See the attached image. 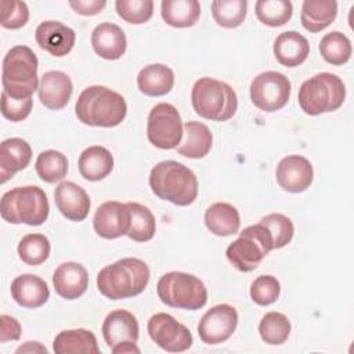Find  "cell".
Segmentation results:
<instances>
[{
  "label": "cell",
  "instance_id": "obj_1",
  "mask_svg": "<svg viewBox=\"0 0 354 354\" xmlns=\"http://www.w3.org/2000/svg\"><path fill=\"white\" fill-rule=\"evenodd\" d=\"M149 268L137 257H124L105 266L97 275L98 290L111 300L129 299L144 292L149 282Z\"/></svg>",
  "mask_w": 354,
  "mask_h": 354
},
{
  "label": "cell",
  "instance_id": "obj_2",
  "mask_svg": "<svg viewBox=\"0 0 354 354\" xmlns=\"http://www.w3.org/2000/svg\"><path fill=\"white\" fill-rule=\"evenodd\" d=\"M75 112L83 124L115 127L124 120L127 104L123 95L105 86H90L80 93Z\"/></svg>",
  "mask_w": 354,
  "mask_h": 354
},
{
  "label": "cell",
  "instance_id": "obj_3",
  "mask_svg": "<svg viewBox=\"0 0 354 354\" xmlns=\"http://www.w3.org/2000/svg\"><path fill=\"white\" fill-rule=\"evenodd\" d=\"M149 187L159 199L177 206H188L198 196L195 173L176 160L156 163L149 173Z\"/></svg>",
  "mask_w": 354,
  "mask_h": 354
},
{
  "label": "cell",
  "instance_id": "obj_4",
  "mask_svg": "<svg viewBox=\"0 0 354 354\" xmlns=\"http://www.w3.org/2000/svg\"><path fill=\"white\" fill-rule=\"evenodd\" d=\"M39 61L28 46H15L7 51L1 66L3 91L17 100L30 98L39 90Z\"/></svg>",
  "mask_w": 354,
  "mask_h": 354
},
{
  "label": "cell",
  "instance_id": "obj_5",
  "mask_svg": "<svg viewBox=\"0 0 354 354\" xmlns=\"http://www.w3.org/2000/svg\"><path fill=\"white\" fill-rule=\"evenodd\" d=\"M50 213L46 192L37 185L15 187L3 194L0 214L11 224L41 225Z\"/></svg>",
  "mask_w": 354,
  "mask_h": 354
},
{
  "label": "cell",
  "instance_id": "obj_6",
  "mask_svg": "<svg viewBox=\"0 0 354 354\" xmlns=\"http://www.w3.org/2000/svg\"><path fill=\"white\" fill-rule=\"evenodd\" d=\"M191 101L201 118L214 122L231 119L238 109V97L234 88L225 82L213 77H201L195 82Z\"/></svg>",
  "mask_w": 354,
  "mask_h": 354
},
{
  "label": "cell",
  "instance_id": "obj_7",
  "mask_svg": "<svg viewBox=\"0 0 354 354\" xmlns=\"http://www.w3.org/2000/svg\"><path fill=\"white\" fill-rule=\"evenodd\" d=\"M346 98L343 80L329 72H321L307 79L299 88V105L307 115L317 116L339 109Z\"/></svg>",
  "mask_w": 354,
  "mask_h": 354
},
{
  "label": "cell",
  "instance_id": "obj_8",
  "mask_svg": "<svg viewBox=\"0 0 354 354\" xmlns=\"http://www.w3.org/2000/svg\"><path fill=\"white\" fill-rule=\"evenodd\" d=\"M160 301L169 307L199 310L207 301V289L195 275L183 271H170L160 277L156 285Z\"/></svg>",
  "mask_w": 354,
  "mask_h": 354
},
{
  "label": "cell",
  "instance_id": "obj_9",
  "mask_svg": "<svg viewBox=\"0 0 354 354\" xmlns=\"http://www.w3.org/2000/svg\"><path fill=\"white\" fill-rule=\"evenodd\" d=\"M271 250V234L266 225L259 223L243 228L239 236L227 248L225 256L236 270L249 272L256 270Z\"/></svg>",
  "mask_w": 354,
  "mask_h": 354
},
{
  "label": "cell",
  "instance_id": "obj_10",
  "mask_svg": "<svg viewBox=\"0 0 354 354\" xmlns=\"http://www.w3.org/2000/svg\"><path fill=\"white\" fill-rule=\"evenodd\" d=\"M184 126L177 108L169 102L156 104L148 115L147 137L160 149L177 148L183 140Z\"/></svg>",
  "mask_w": 354,
  "mask_h": 354
},
{
  "label": "cell",
  "instance_id": "obj_11",
  "mask_svg": "<svg viewBox=\"0 0 354 354\" xmlns=\"http://www.w3.org/2000/svg\"><path fill=\"white\" fill-rule=\"evenodd\" d=\"M290 90V82L283 73L267 71L252 80L250 100L260 111L275 112L288 104Z\"/></svg>",
  "mask_w": 354,
  "mask_h": 354
},
{
  "label": "cell",
  "instance_id": "obj_12",
  "mask_svg": "<svg viewBox=\"0 0 354 354\" xmlns=\"http://www.w3.org/2000/svg\"><path fill=\"white\" fill-rule=\"evenodd\" d=\"M148 335L152 342L169 353H183L192 346L189 329L166 313L153 314L148 319Z\"/></svg>",
  "mask_w": 354,
  "mask_h": 354
},
{
  "label": "cell",
  "instance_id": "obj_13",
  "mask_svg": "<svg viewBox=\"0 0 354 354\" xmlns=\"http://www.w3.org/2000/svg\"><path fill=\"white\" fill-rule=\"evenodd\" d=\"M238 325V313L230 304H217L207 310L198 324V335L206 344L214 346L228 340Z\"/></svg>",
  "mask_w": 354,
  "mask_h": 354
},
{
  "label": "cell",
  "instance_id": "obj_14",
  "mask_svg": "<svg viewBox=\"0 0 354 354\" xmlns=\"http://www.w3.org/2000/svg\"><path fill=\"white\" fill-rule=\"evenodd\" d=\"M94 231L105 239L127 235L130 230V210L127 203L118 201L104 202L94 213Z\"/></svg>",
  "mask_w": 354,
  "mask_h": 354
},
{
  "label": "cell",
  "instance_id": "obj_15",
  "mask_svg": "<svg viewBox=\"0 0 354 354\" xmlns=\"http://www.w3.org/2000/svg\"><path fill=\"white\" fill-rule=\"evenodd\" d=\"M275 177L282 189L292 194H299L306 191L313 183V165L301 155H289L279 160L275 170Z\"/></svg>",
  "mask_w": 354,
  "mask_h": 354
},
{
  "label": "cell",
  "instance_id": "obj_16",
  "mask_svg": "<svg viewBox=\"0 0 354 354\" xmlns=\"http://www.w3.org/2000/svg\"><path fill=\"white\" fill-rule=\"evenodd\" d=\"M35 39L39 47L53 57H64L73 48L76 33L59 21H44L36 28Z\"/></svg>",
  "mask_w": 354,
  "mask_h": 354
},
{
  "label": "cell",
  "instance_id": "obj_17",
  "mask_svg": "<svg viewBox=\"0 0 354 354\" xmlns=\"http://www.w3.org/2000/svg\"><path fill=\"white\" fill-rule=\"evenodd\" d=\"M54 201L59 213L71 221H83L90 212L87 192L72 181H62L54 191Z\"/></svg>",
  "mask_w": 354,
  "mask_h": 354
},
{
  "label": "cell",
  "instance_id": "obj_18",
  "mask_svg": "<svg viewBox=\"0 0 354 354\" xmlns=\"http://www.w3.org/2000/svg\"><path fill=\"white\" fill-rule=\"evenodd\" d=\"M53 285L58 296L66 300H75L87 290V270L76 261L62 263L53 274Z\"/></svg>",
  "mask_w": 354,
  "mask_h": 354
},
{
  "label": "cell",
  "instance_id": "obj_19",
  "mask_svg": "<svg viewBox=\"0 0 354 354\" xmlns=\"http://www.w3.org/2000/svg\"><path fill=\"white\" fill-rule=\"evenodd\" d=\"M40 102L53 111L66 106L71 100L73 84L71 77L61 71H48L40 79L39 86Z\"/></svg>",
  "mask_w": 354,
  "mask_h": 354
},
{
  "label": "cell",
  "instance_id": "obj_20",
  "mask_svg": "<svg viewBox=\"0 0 354 354\" xmlns=\"http://www.w3.org/2000/svg\"><path fill=\"white\" fill-rule=\"evenodd\" d=\"M102 336L109 348L123 342L137 343L140 336L138 321L126 310H113L102 322Z\"/></svg>",
  "mask_w": 354,
  "mask_h": 354
},
{
  "label": "cell",
  "instance_id": "obj_21",
  "mask_svg": "<svg viewBox=\"0 0 354 354\" xmlns=\"http://www.w3.org/2000/svg\"><path fill=\"white\" fill-rule=\"evenodd\" d=\"M91 46L97 55L113 61L126 53L127 40L120 26L112 22H102L91 33Z\"/></svg>",
  "mask_w": 354,
  "mask_h": 354
},
{
  "label": "cell",
  "instance_id": "obj_22",
  "mask_svg": "<svg viewBox=\"0 0 354 354\" xmlns=\"http://www.w3.org/2000/svg\"><path fill=\"white\" fill-rule=\"evenodd\" d=\"M32 159V148L28 141L12 137L0 145V183L4 184L19 170H24Z\"/></svg>",
  "mask_w": 354,
  "mask_h": 354
},
{
  "label": "cell",
  "instance_id": "obj_23",
  "mask_svg": "<svg viewBox=\"0 0 354 354\" xmlns=\"http://www.w3.org/2000/svg\"><path fill=\"white\" fill-rule=\"evenodd\" d=\"M11 296L25 308H37L47 303L50 290L44 279L33 274H22L11 282Z\"/></svg>",
  "mask_w": 354,
  "mask_h": 354
},
{
  "label": "cell",
  "instance_id": "obj_24",
  "mask_svg": "<svg viewBox=\"0 0 354 354\" xmlns=\"http://www.w3.org/2000/svg\"><path fill=\"white\" fill-rule=\"evenodd\" d=\"M310 54L307 39L296 30L282 32L274 41V55L277 61L288 68L301 65Z\"/></svg>",
  "mask_w": 354,
  "mask_h": 354
},
{
  "label": "cell",
  "instance_id": "obj_25",
  "mask_svg": "<svg viewBox=\"0 0 354 354\" xmlns=\"http://www.w3.org/2000/svg\"><path fill=\"white\" fill-rule=\"evenodd\" d=\"M184 140L176 148L177 152L189 159H201L206 156L213 145V136L209 127L196 120L184 124Z\"/></svg>",
  "mask_w": 354,
  "mask_h": 354
},
{
  "label": "cell",
  "instance_id": "obj_26",
  "mask_svg": "<svg viewBox=\"0 0 354 354\" xmlns=\"http://www.w3.org/2000/svg\"><path fill=\"white\" fill-rule=\"evenodd\" d=\"M137 86L145 95H166L174 86V72L165 64L147 65L137 75Z\"/></svg>",
  "mask_w": 354,
  "mask_h": 354
},
{
  "label": "cell",
  "instance_id": "obj_27",
  "mask_svg": "<svg viewBox=\"0 0 354 354\" xmlns=\"http://www.w3.org/2000/svg\"><path fill=\"white\" fill-rule=\"evenodd\" d=\"M55 354H98L100 347L97 337L91 330L79 328L59 332L54 342Z\"/></svg>",
  "mask_w": 354,
  "mask_h": 354
},
{
  "label": "cell",
  "instance_id": "obj_28",
  "mask_svg": "<svg viewBox=\"0 0 354 354\" xmlns=\"http://www.w3.org/2000/svg\"><path fill=\"white\" fill-rule=\"evenodd\" d=\"M79 173L88 181H100L111 174L113 169L112 153L101 145L86 148L79 156Z\"/></svg>",
  "mask_w": 354,
  "mask_h": 354
},
{
  "label": "cell",
  "instance_id": "obj_29",
  "mask_svg": "<svg viewBox=\"0 0 354 354\" xmlns=\"http://www.w3.org/2000/svg\"><path fill=\"white\" fill-rule=\"evenodd\" d=\"M206 228L217 236H228L236 234L241 225L239 212L227 202H216L205 212Z\"/></svg>",
  "mask_w": 354,
  "mask_h": 354
},
{
  "label": "cell",
  "instance_id": "obj_30",
  "mask_svg": "<svg viewBox=\"0 0 354 354\" xmlns=\"http://www.w3.org/2000/svg\"><path fill=\"white\" fill-rule=\"evenodd\" d=\"M337 15L335 0H304L301 4L300 21L306 30L317 33L328 28Z\"/></svg>",
  "mask_w": 354,
  "mask_h": 354
},
{
  "label": "cell",
  "instance_id": "obj_31",
  "mask_svg": "<svg viewBox=\"0 0 354 354\" xmlns=\"http://www.w3.org/2000/svg\"><path fill=\"white\" fill-rule=\"evenodd\" d=\"M160 15L173 28H189L201 17V4L196 0H163Z\"/></svg>",
  "mask_w": 354,
  "mask_h": 354
},
{
  "label": "cell",
  "instance_id": "obj_32",
  "mask_svg": "<svg viewBox=\"0 0 354 354\" xmlns=\"http://www.w3.org/2000/svg\"><path fill=\"white\" fill-rule=\"evenodd\" d=\"M130 210V230L127 236L134 242L151 241L156 231L155 216L152 212L137 202H127Z\"/></svg>",
  "mask_w": 354,
  "mask_h": 354
},
{
  "label": "cell",
  "instance_id": "obj_33",
  "mask_svg": "<svg viewBox=\"0 0 354 354\" xmlns=\"http://www.w3.org/2000/svg\"><path fill=\"white\" fill-rule=\"evenodd\" d=\"M36 173L37 176L48 183L54 184L66 177L68 173V159L66 156L55 149H47L39 153L36 163Z\"/></svg>",
  "mask_w": 354,
  "mask_h": 354
},
{
  "label": "cell",
  "instance_id": "obj_34",
  "mask_svg": "<svg viewBox=\"0 0 354 354\" xmlns=\"http://www.w3.org/2000/svg\"><path fill=\"white\" fill-rule=\"evenodd\" d=\"M319 53L322 58L335 66L346 64L353 53L351 41L339 30L326 33L319 41Z\"/></svg>",
  "mask_w": 354,
  "mask_h": 354
},
{
  "label": "cell",
  "instance_id": "obj_35",
  "mask_svg": "<svg viewBox=\"0 0 354 354\" xmlns=\"http://www.w3.org/2000/svg\"><path fill=\"white\" fill-rule=\"evenodd\" d=\"M246 0H214L212 3V15L217 25L234 29L242 25L246 18Z\"/></svg>",
  "mask_w": 354,
  "mask_h": 354
},
{
  "label": "cell",
  "instance_id": "obj_36",
  "mask_svg": "<svg viewBox=\"0 0 354 354\" xmlns=\"http://www.w3.org/2000/svg\"><path fill=\"white\" fill-rule=\"evenodd\" d=\"M290 321L288 317L278 311H270L263 315L259 324V333L263 342L267 344L278 346L288 340L290 335Z\"/></svg>",
  "mask_w": 354,
  "mask_h": 354
},
{
  "label": "cell",
  "instance_id": "obj_37",
  "mask_svg": "<svg viewBox=\"0 0 354 354\" xmlns=\"http://www.w3.org/2000/svg\"><path fill=\"white\" fill-rule=\"evenodd\" d=\"M254 10L257 19L271 28L285 25L293 14V6L289 0H259Z\"/></svg>",
  "mask_w": 354,
  "mask_h": 354
},
{
  "label": "cell",
  "instance_id": "obj_38",
  "mask_svg": "<svg viewBox=\"0 0 354 354\" xmlns=\"http://www.w3.org/2000/svg\"><path fill=\"white\" fill-rule=\"evenodd\" d=\"M51 252L50 241L43 234H28L18 243V256L28 266L44 263Z\"/></svg>",
  "mask_w": 354,
  "mask_h": 354
},
{
  "label": "cell",
  "instance_id": "obj_39",
  "mask_svg": "<svg viewBox=\"0 0 354 354\" xmlns=\"http://www.w3.org/2000/svg\"><path fill=\"white\" fill-rule=\"evenodd\" d=\"M260 223L267 227L272 238V249L286 246L295 234V225L289 217L282 213H270L264 216Z\"/></svg>",
  "mask_w": 354,
  "mask_h": 354
},
{
  "label": "cell",
  "instance_id": "obj_40",
  "mask_svg": "<svg viewBox=\"0 0 354 354\" xmlns=\"http://www.w3.org/2000/svg\"><path fill=\"white\" fill-rule=\"evenodd\" d=\"M115 7L118 15L133 25L148 22L153 14L152 0H116Z\"/></svg>",
  "mask_w": 354,
  "mask_h": 354
},
{
  "label": "cell",
  "instance_id": "obj_41",
  "mask_svg": "<svg viewBox=\"0 0 354 354\" xmlns=\"http://www.w3.org/2000/svg\"><path fill=\"white\" fill-rule=\"evenodd\" d=\"M281 293V283L272 275L257 277L250 286V297L259 306H270L277 301Z\"/></svg>",
  "mask_w": 354,
  "mask_h": 354
},
{
  "label": "cell",
  "instance_id": "obj_42",
  "mask_svg": "<svg viewBox=\"0 0 354 354\" xmlns=\"http://www.w3.org/2000/svg\"><path fill=\"white\" fill-rule=\"evenodd\" d=\"M0 25L6 29H19L29 21V8L19 0H3L0 3Z\"/></svg>",
  "mask_w": 354,
  "mask_h": 354
},
{
  "label": "cell",
  "instance_id": "obj_43",
  "mask_svg": "<svg viewBox=\"0 0 354 354\" xmlns=\"http://www.w3.org/2000/svg\"><path fill=\"white\" fill-rule=\"evenodd\" d=\"M33 100H17L10 97L7 93H1V115L11 122H21L26 119L32 111Z\"/></svg>",
  "mask_w": 354,
  "mask_h": 354
},
{
  "label": "cell",
  "instance_id": "obj_44",
  "mask_svg": "<svg viewBox=\"0 0 354 354\" xmlns=\"http://www.w3.org/2000/svg\"><path fill=\"white\" fill-rule=\"evenodd\" d=\"M21 336L19 322L11 317L3 314L0 317V342L6 343L8 340H18Z\"/></svg>",
  "mask_w": 354,
  "mask_h": 354
},
{
  "label": "cell",
  "instance_id": "obj_45",
  "mask_svg": "<svg viewBox=\"0 0 354 354\" xmlns=\"http://www.w3.org/2000/svg\"><path fill=\"white\" fill-rule=\"evenodd\" d=\"M69 6L75 10V12L80 15H95L105 8L106 1L105 0H71Z\"/></svg>",
  "mask_w": 354,
  "mask_h": 354
},
{
  "label": "cell",
  "instance_id": "obj_46",
  "mask_svg": "<svg viewBox=\"0 0 354 354\" xmlns=\"http://www.w3.org/2000/svg\"><path fill=\"white\" fill-rule=\"evenodd\" d=\"M113 354H131V353H140V348L134 342H123L116 344L115 347L111 348Z\"/></svg>",
  "mask_w": 354,
  "mask_h": 354
},
{
  "label": "cell",
  "instance_id": "obj_47",
  "mask_svg": "<svg viewBox=\"0 0 354 354\" xmlns=\"http://www.w3.org/2000/svg\"><path fill=\"white\" fill-rule=\"evenodd\" d=\"M15 353H47V348L41 346L39 342H26L24 346H19L15 350Z\"/></svg>",
  "mask_w": 354,
  "mask_h": 354
}]
</instances>
